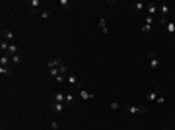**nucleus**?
Returning <instances> with one entry per match:
<instances>
[{
  "label": "nucleus",
  "instance_id": "nucleus-6",
  "mask_svg": "<svg viewBox=\"0 0 175 130\" xmlns=\"http://www.w3.org/2000/svg\"><path fill=\"white\" fill-rule=\"evenodd\" d=\"M10 62H12V58L8 55H2V58H0V66H4V68H10Z\"/></svg>",
  "mask_w": 175,
  "mask_h": 130
},
{
  "label": "nucleus",
  "instance_id": "nucleus-26",
  "mask_svg": "<svg viewBox=\"0 0 175 130\" xmlns=\"http://www.w3.org/2000/svg\"><path fill=\"white\" fill-rule=\"evenodd\" d=\"M156 103H158V105H164V103H165V97H164V95H160V97L156 99Z\"/></svg>",
  "mask_w": 175,
  "mask_h": 130
},
{
  "label": "nucleus",
  "instance_id": "nucleus-28",
  "mask_svg": "<svg viewBox=\"0 0 175 130\" xmlns=\"http://www.w3.org/2000/svg\"><path fill=\"white\" fill-rule=\"evenodd\" d=\"M164 130H171V128H164Z\"/></svg>",
  "mask_w": 175,
  "mask_h": 130
},
{
  "label": "nucleus",
  "instance_id": "nucleus-24",
  "mask_svg": "<svg viewBox=\"0 0 175 130\" xmlns=\"http://www.w3.org/2000/svg\"><path fill=\"white\" fill-rule=\"evenodd\" d=\"M142 31H144V33H148V31H152V25H150V23H144V25H142Z\"/></svg>",
  "mask_w": 175,
  "mask_h": 130
},
{
  "label": "nucleus",
  "instance_id": "nucleus-4",
  "mask_svg": "<svg viewBox=\"0 0 175 130\" xmlns=\"http://www.w3.org/2000/svg\"><path fill=\"white\" fill-rule=\"evenodd\" d=\"M39 8H41V0H31L29 2V14H35Z\"/></svg>",
  "mask_w": 175,
  "mask_h": 130
},
{
  "label": "nucleus",
  "instance_id": "nucleus-12",
  "mask_svg": "<svg viewBox=\"0 0 175 130\" xmlns=\"http://www.w3.org/2000/svg\"><path fill=\"white\" fill-rule=\"evenodd\" d=\"M60 64H62V60H60V58H53L51 62H49V68H58Z\"/></svg>",
  "mask_w": 175,
  "mask_h": 130
},
{
  "label": "nucleus",
  "instance_id": "nucleus-3",
  "mask_svg": "<svg viewBox=\"0 0 175 130\" xmlns=\"http://www.w3.org/2000/svg\"><path fill=\"white\" fill-rule=\"evenodd\" d=\"M146 12H148V16H152V18H154V16L158 14V6L154 2H148V4H146Z\"/></svg>",
  "mask_w": 175,
  "mask_h": 130
},
{
  "label": "nucleus",
  "instance_id": "nucleus-22",
  "mask_svg": "<svg viewBox=\"0 0 175 130\" xmlns=\"http://www.w3.org/2000/svg\"><path fill=\"white\" fill-rule=\"evenodd\" d=\"M22 55H14V56H12V62H16V64H20V62H22Z\"/></svg>",
  "mask_w": 175,
  "mask_h": 130
},
{
  "label": "nucleus",
  "instance_id": "nucleus-7",
  "mask_svg": "<svg viewBox=\"0 0 175 130\" xmlns=\"http://www.w3.org/2000/svg\"><path fill=\"white\" fill-rule=\"evenodd\" d=\"M97 25H99V29H101V33H107V23H105V18H99L97 19Z\"/></svg>",
  "mask_w": 175,
  "mask_h": 130
},
{
  "label": "nucleus",
  "instance_id": "nucleus-17",
  "mask_svg": "<svg viewBox=\"0 0 175 130\" xmlns=\"http://www.w3.org/2000/svg\"><path fill=\"white\" fill-rule=\"evenodd\" d=\"M80 97H82V99H94V95L88 93V91H84V89H80Z\"/></svg>",
  "mask_w": 175,
  "mask_h": 130
},
{
  "label": "nucleus",
  "instance_id": "nucleus-13",
  "mask_svg": "<svg viewBox=\"0 0 175 130\" xmlns=\"http://www.w3.org/2000/svg\"><path fill=\"white\" fill-rule=\"evenodd\" d=\"M58 74H60V76H68V68H66V64H64V62L58 66Z\"/></svg>",
  "mask_w": 175,
  "mask_h": 130
},
{
  "label": "nucleus",
  "instance_id": "nucleus-10",
  "mask_svg": "<svg viewBox=\"0 0 175 130\" xmlns=\"http://www.w3.org/2000/svg\"><path fill=\"white\" fill-rule=\"evenodd\" d=\"M6 55L10 56V58H12L14 55H18V47H16L14 43H10V49H8V52H6Z\"/></svg>",
  "mask_w": 175,
  "mask_h": 130
},
{
  "label": "nucleus",
  "instance_id": "nucleus-25",
  "mask_svg": "<svg viewBox=\"0 0 175 130\" xmlns=\"http://www.w3.org/2000/svg\"><path fill=\"white\" fill-rule=\"evenodd\" d=\"M64 80H66V76H60V74H58L57 78H55V82H58V84H62V82H64Z\"/></svg>",
  "mask_w": 175,
  "mask_h": 130
},
{
  "label": "nucleus",
  "instance_id": "nucleus-18",
  "mask_svg": "<svg viewBox=\"0 0 175 130\" xmlns=\"http://www.w3.org/2000/svg\"><path fill=\"white\" fill-rule=\"evenodd\" d=\"M60 6L64 8V10H68V8L72 6V2H70V0H60Z\"/></svg>",
  "mask_w": 175,
  "mask_h": 130
},
{
  "label": "nucleus",
  "instance_id": "nucleus-27",
  "mask_svg": "<svg viewBox=\"0 0 175 130\" xmlns=\"http://www.w3.org/2000/svg\"><path fill=\"white\" fill-rule=\"evenodd\" d=\"M51 128L53 130H58V123H57V120H53V123H51Z\"/></svg>",
  "mask_w": 175,
  "mask_h": 130
},
{
  "label": "nucleus",
  "instance_id": "nucleus-19",
  "mask_svg": "<svg viewBox=\"0 0 175 130\" xmlns=\"http://www.w3.org/2000/svg\"><path fill=\"white\" fill-rule=\"evenodd\" d=\"M160 10H161V14H164V18H165V16L169 14V6H167V4H164V6H160Z\"/></svg>",
  "mask_w": 175,
  "mask_h": 130
},
{
  "label": "nucleus",
  "instance_id": "nucleus-23",
  "mask_svg": "<svg viewBox=\"0 0 175 130\" xmlns=\"http://www.w3.org/2000/svg\"><path fill=\"white\" fill-rule=\"evenodd\" d=\"M0 74H2V76H10L12 70H10V68H4V66H2V68H0Z\"/></svg>",
  "mask_w": 175,
  "mask_h": 130
},
{
  "label": "nucleus",
  "instance_id": "nucleus-9",
  "mask_svg": "<svg viewBox=\"0 0 175 130\" xmlns=\"http://www.w3.org/2000/svg\"><path fill=\"white\" fill-rule=\"evenodd\" d=\"M53 111H55V113H62V111H64V103H57V101H53Z\"/></svg>",
  "mask_w": 175,
  "mask_h": 130
},
{
  "label": "nucleus",
  "instance_id": "nucleus-21",
  "mask_svg": "<svg viewBox=\"0 0 175 130\" xmlns=\"http://www.w3.org/2000/svg\"><path fill=\"white\" fill-rule=\"evenodd\" d=\"M66 105H72L74 103V95H70V93H66V99H64Z\"/></svg>",
  "mask_w": 175,
  "mask_h": 130
},
{
  "label": "nucleus",
  "instance_id": "nucleus-8",
  "mask_svg": "<svg viewBox=\"0 0 175 130\" xmlns=\"http://www.w3.org/2000/svg\"><path fill=\"white\" fill-rule=\"evenodd\" d=\"M128 113H130V115H136V113H146V107H134V105H132V107H128Z\"/></svg>",
  "mask_w": 175,
  "mask_h": 130
},
{
  "label": "nucleus",
  "instance_id": "nucleus-11",
  "mask_svg": "<svg viewBox=\"0 0 175 130\" xmlns=\"http://www.w3.org/2000/svg\"><path fill=\"white\" fill-rule=\"evenodd\" d=\"M64 99H66L64 93H55L53 95V101H57V103H64Z\"/></svg>",
  "mask_w": 175,
  "mask_h": 130
},
{
  "label": "nucleus",
  "instance_id": "nucleus-1",
  "mask_svg": "<svg viewBox=\"0 0 175 130\" xmlns=\"http://www.w3.org/2000/svg\"><path fill=\"white\" fill-rule=\"evenodd\" d=\"M146 56H148V62H150V68H152V70H158V68H160V58H158L156 56V52H146Z\"/></svg>",
  "mask_w": 175,
  "mask_h": 130
},
{
  "label": "nucleus",
  "instance_id": "nucleus-5",
  "mask_svg": "<svg viewBox=\"0 0 175 130\" xmlns=\"http://www.w3.org/2000/svg\"><path fill=\"white\" fill-rule=\"evenodd\" d=\"M2 39H6V41H8V43H14V39H16V35H14V33H12V31H10V29H4V31H2Z\"/></svg>",
  "mask_w": 175,
  "mask_h": 130
},
{
  "label": "nucleus",
  "instance_id": "nucleus-14",
  "mask_svg": "<svg viewBox=\"0 0 175 130\" xmlns=\"http://www.w3.org/2000/svg\"><path fill=\"white\" fill-rule=\"evenodd\" d=\"M132 8H134L136 12H142L144 8H146V4L144 2H134V4H132Z\"/></svg>",
  "mask_w": 175,
  "mask_h": 130
},
{
  "label": "nucleus",
  "instance_id": "nucleus-20",
  "mask_svg": "<svg viewBox=\"0 0 175 130\" xmlns=\"http://www.w3.org/2000/svg\"><path fill=\"white\" fill-rule=\"evenodd\" d=\"M66 80H68V84H72V86H78V80L74 78V76H70V74H68V76H66Z\"/></svg>",
  "mask_w": 175,
  "mask_h": 130
},
{
  "label": "nucleus",
  "instance_id": "nucleus-16",
  "mask_svg": "<svg viewBox=\"0 0 175 130\" xmlns=\"http://www.w3.org/2000/svg\"><path fill=\"white\" fill-rule=\"evenodd\" d=\"M165 29H167V33H175V23L167 22V23H165Z\"/></svg>",
  "mask_w": 175,
  "mask_h": 130
},
{
  "label": "nucleus",
  "instance_id": "nucleus-15",
  "mask_svg": "<svg viewBox=\"0 0 175 130\" xmlns=\"http://www.w3.org/2000/svg\"><path fill=\"white\" fill-rule=\"evenodd\" d=\"M39 14H41V18H43V19H49V18H51V12H49L47 8H43V10H39Z\"/></svg>",
  "mask_w": 175,
  "mask_h": 130
},
{
  "label": "nucleus",
  "instance_id": "nucleus-2",
  "mask_svg": "<svg viewBox=\"0 0 175 130\" xmlns=\"http://www.w3.org/2000/svg\"><path fill=\"white\" fill-rule=\"evenodd\" d=\"M160 95H161V89L156 87V89H152V91H150L148 95L144 97V101H148V103H156V99H158Z\"/></svg>",
  "mask_w": 175,
  "mask_h": 130
}]
</instances>
